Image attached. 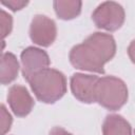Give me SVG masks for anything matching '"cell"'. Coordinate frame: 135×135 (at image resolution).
<instances>
[{
    "label": "cell",
    "mask_w": 135,
    "mask_h": 135,
    "mask_svg": "<svg viewBox=\"0 0 135 135\" xmlns=\"http://www.w3.org/2000/svg\"><path fill=\"white\" fill-rule=\"evenodd\" d=\"M116 54V42L112 35L96 32L91 34L82 43L72 47L69 59L78 70L104 73V64Z\"/></svg>",
    "instance_id": "cell-1"
},
{
    "label": "cell",
    "mask_w": 135,
    "mask_h": 135,
    "mask_svg": "<svg viewBox=\"0 0 135 135\" xmlns=\"http://www.w3.org/2000/svg\"><path fill=\"white\" fill-rule=\"evenodd\" d=\"M50 135H73V134H71L70 132H68L61 127H55L51 130Z\"/></svg>",
    "instance_id": "cell-15"
},
{
    "label": "cell",
    "mask_w": 135,
    "mask_h": 135,
    "mask_svg": "<svg viewBox=\"0 0 135 135\" xmlns=\"http://www.w3.org/2000/svg\"><path fill=\"white\" fill-rule=\"evenodd\" d=\"M56 36L57 27L54 20L44 15L34 16L30 25V38L35 44L47 47L55 41Z\"/></svg>",
    "instance_id": "cell-6"
},
{
    "label": "cell",
    "mask_w": 135,
    "mask_h": 135,
    "mask_svg": "<svg viewBox=\"0 0 135 135\" xmlns=\"http://www.w3.org/2000/svg\"><path fill=\"white\" fill-rule=\"evenodd\" d=\"M134 134H135V131H134Z\"/></svg>",
    "instance_id": "cell-17"
},
{
    "label": "cell",
    "mask_w": 135,
    "mask_h": 135,
    "mask_svg": "<svg viewBox=\"0 0 135 135\" xmlns=\"http://www.w3.org/2000/svg\"><path fill=\"white\" fill-rule=\"evenodd\" d=\"M82 2L79 0H56L53 2L55 13L62 20H71L79 16Z\"/></svg>",
    "instance_id": "cell-11"
},
{
    "label": "cell",
    "mask_w": 135,
    "mask_h": 135,
    "mask_svg": "<svg viewBox=\"0 0 135 135\" xmlns=\"http://www.w3.org/2000/svg\"><path fill=\"white\" fill-rule=\"evenodd\" d=\"M127 84L115 76L99 78L96 88V102L110 111H117L128 100Z\"/></svg>",
    "instance_id": "cell-3"
},
{
    "label": "cell",
    "mask_w": 135,
    "mask_h": 135,
    "mask_svg": "<svg viewBox=\"0 0 135 135\" xmlns=\"http://www.w3.org/2000/svg\"><path fill=\"white\" fill-rule=\"evenodd\" d=\"M36 98L44 103H55L66 93V79L55 69H45L28 81Z\"/></svg>",
    "instance_id": "cell-2"
},
{
    "label": "cell",
    "mask_w": 135,
    "mask_h": 135,
    "mask_svg": "<svg viewBox=\"0 0 135 135\" xmlns=\"http://www.w3.org/2000/svg\"><path fill=\"white\" fill-rule=\"evenodd\" d=\"M7 101L11 110L17 117H25L34 108V99L25 86L14 84L9 88Z\"/></svg>",
    "instance_id": "cell-8"
},
{
    "label": "cell",
    "mask_w": 135,
    "mask_h": 135,
    "mask_svg": "<svg viewBox=\"0 0 135 135\" xmlns=\"http://www.w3.org/2000/svg\"><path fill=\"white\" fill-rule=\"evenodd\" d=\"M99 77L76 73L71 77V91L76 99L83 103L96 102V88Z\"/></svg>",
    "instance_id": "cell-7"
},
{
    "label": "cell",
    "mask_w": 135,
    "mask_h": 135,
    "mask_svg": "<svg viewBox=\"0 0 135 135\" xmlns=\"http://www.w3.org/2000/svg\"><path fill=\"white\" fill-rule=\"evenodd\" d=\"M1 3L5 6H7L8 8H11L12 11L16 12V11H19L21 8H23L24 6L27 5V1H24V0H8V1H1Z\"/></svg>",
    "instance_id": "cell-14"
},
{
    "label": "cell",
    "mask_w": 135,
    "mask_h": 135,
    "mask_svg": "<svg viewBox=\"0 0 135 135\" xmlns=\"http://www.w3.org/2000/svg\"><path fill=\"white\" fill-rule=\"evenodd\" d=\"M13 122V118L11 116V114L7 112V110L5 109L4 104H1V135H5L12 126Z\"/></svg>",
    "instance_id": "cell-12"
},
{
    "label": "cell",
    "mask_w": 135,
    "mask_h": 135,
    "mask_svg": "<svg viewBox=\"0 0 135 135\" xmlns=\"http://www.w3.org/2000/svg\"><path fill=\"white\" fill-rule=\"evenodd\" d=\"M19 72V63L13 53L6 52L1 55L0 79L2 84H8L14 81Z\"/></svg>",
    "instance_id": "cell-10"
},
{
    "label": "cell",
    "mask_w": 135,
    "mask_h": 135,
    "mask_svg": "<svg viewBox=\"0 0 135 135\" xmlns=\"http://www.w3.org/2000/svg\"><path fill=\"white\" fill-rule=\"evenodd\" d=\"M22 76L26 81H30L39 72L49 69L51 63L47 53L36 46H27L20 56Z\"/></svg>",
    "instance_id": "cell-5"
},
{
    "label": "cell",
    "mask_w": 135,
    "mask_h": 135,
    "mask_svg": "<svg viewBox=\"0 0 135 135\" xmlns=\"http://www.w3.org/2000/svg\"><path fill=\"white\" fill-rule=\"evenodd\" d=\"M131 124L118 114L108 115L102 123L103 135H132Z\"/></svg>",
    "instance_id": "cell-9"
},
{
    "label": "cell",
    "mask_w": 135,
    "mask_h": 135,
    "mask_svg": "<svg viewBox=\"0 0 135 135\" xmlns=\"http://www.w3.org/2000/svg\"><path fill=\"white\" fill-rule=\"evenodd\" d=\"M128 55H129L131 61L135 64V39L131 41V43L128 47Z\"/></svg>",
    "instance_id": "cell-16"
},
{
    "label": "cell",
    "mask_w": 135,
    "mask_h": 135,
    "mask_svg": "<svg viewBox=\"0 0 135 135\" xmlns=\"http://www.w3.org/2000/svg\"><path fill=\"white\" fill-rule=\"evenodd\" d=\"M126 14L123 7L114 1H105L99 4L92 14V20L98 28L115 32L124 22Z\"/></svg>",
    "instance_id": "cell-4"
},
{
    "label": "cell",
    "mask_w": 135,
    "mask_h": 135,
    "mask_svg": "<svg viewBox=\"0 0 135 135\" xmlns=\"http://www.w3.org/2000/svg\"><path fill=\"white\" fill-rule=\"evenodd\" d=\"M13 27V19L12 16L8 15L5 11L1 9V31H2V38H5L12 31Z\"/></svg>",
    "instance_id": "cell-13"
}]
</instances>
